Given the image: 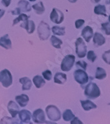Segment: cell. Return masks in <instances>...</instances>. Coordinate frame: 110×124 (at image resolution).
Listing matches in <instances>:
<instances>
[{"mask_svg": "<svg viewBox=\"0 0 110 124\" xmlns=\"http://www.w3.org/2000/svg\"><path fill=\"white\" fill-rule=\"evenodd\" d=\"M84 94L88 98L96 99L98 98L101 94V92L98 86L94 83H89L85 88Z\"/></svg>", "mask_w": 110, "mask_h": 124, "instance_id": "cell-1", "label": "cell"}, {"mask_svg": "<svg viewBox=\"0 0 110 124\" xmlns=\"http://www.w3.org/2000/svg\"><path fill=\"white\" fill-rule=\"evenodd\" d=\"M39 38L42 40H46L48 38L50 35V27L46 23L41 21L38 26L37 29Z\"/></svg>", "mask_w": 110, "mask_h": 124, "instance_id": "cell-2", "label": "cell"}, {"mask_svg": "<svg viewBox=\"0 0 110 124\" xmlns=\"http://www.w3.org/2000/svg\"><path fill=\"white\" fill-rule=\"evenodd\" d=\"M0 82L5 88H8L12 85V75L9 70L3 69L0 72Z\"/></svg>", "mask_w": 110, "mask_h": 124, "instance_id": "cell-3", "label": "cell"}, {"mask_svg": "<svg viewBox=\"0 0 110 124\" xmlns=\"http://www.w3.org/2000/svg\"><path fill=\"white\" fill-rule=\"evenodd\" d=\"M46 112L47 114L48 119L52 121H58L60 119V112L55 106H48L46 108Z\"/></svg>", "mask_w": 110, "mask_h": 124, "instance_id": "cell-4", "label": "cell"}, {"mask_svg": "<svg viewBox=\"0 0 110 124\" xmlns=\"http://www.w3.org/2000/svg\"><path fill=\"white\" fill-rule=\"evenodd\" d=\"M76 52L80 58H83L86 56L87 52V47L82 38H78L76 41Z\"/></svg>", "mask_w": 110, "mask_h": 124, "instance_id": "cell-5", "label": "cell"}, {"mask_svg": "<svg viewBox=\"0 0 110 124\" xmlns=\"http://www.w3.org/2000/svg\"><path fill=\"white\" fill-rule=\"evenodd\" d=\"M75 62L74 55H68L63 59L61 63V69L63 71H69L73 67Z\"/></svg>", "mask_w": 110, "mask_h": 124, "instance_id": "cell-6", "label": "cell"}, {"mask_svg": "<svg viewBox=\"0 0 110 124\" xmlns=\"http://www.w3.org/2000/svg\"><path fill=\"white\" fill-rule=\"evenodd\" d=\"M74 76L76 81L80 85L86 84L88 81V76L87 73L81 69H78L74 72Z\"/></svg>", "mask_w": 110, "mask_h": 124, "instance_id": "cell-7", "label": "cell"}, {"mask_svg": "<svg viewBox=\"0 0 110 124\" xmlns=\"http://www.w3.org/2000/svg\"><path fill=\"white\" fill-rule=\"evenodd\" d=\"M50 19L51 21L56 24H60L64 21V17L62 11H60V10L57 9L56 8H54L50 14Z\"/></svg>", "mask_w": 110, "mask_h": 124, "instance_id": "cell-8", "label": "cell"}, {"mask_svg": "<svg viewBox=\"0 0 110 124\" xmlns=\"http://www.w3.org/2000/svg\"><path fill=\"white\" fill-rule=\"evenodd\" d=\"M33 119L36 124H42L45 121V116L42 109H37L33 112Z\"/></svg>", "mask_w": 110, "mask_h": 124, "instance_id": "cell-9", "label": "cell"}, {"mask_svg": "<svg viewBox=\"0 0 110 124\" xmlns=\"http://www.w3.org/2000/svg\"><path fill=\"white\" fill-rule=\"evenodd\" d=\"M93 35V29L90 26H87L82 31V36L84 38L86 42H89Z\"/></svg>", "mask_w": 110, "mask_h": 124, "instance_id": "cell-10", "label": "cell"}, {"mask_svg": "<svg viewBox=\"0 0 110 124\" xmlns=\"http://www.w3.org/2000/svg\"><path fill=\"white\" fill-rule=\"evenodd\" d=\"M19 118L21 119V123H29L31 124V114L28 110H23L19 112Z\"/></svg>", "mask_w": 110, "mask_h": 124, "instance_id": "cell-11", "label": "cell"}, {"mask_svg": "<svg viewBox=\"0 0 110 124\" xmlns=\"http://www.w3.org/2000/svg\"><path fill=\"white\" fill-rule=\"evenodd\" d=\"M7 109L9 110L10 114H11L12 117H16L17 114H18V113H19V106L13 101H10L9 102L8 105H7Z\"/></svg>", "mask_w": 110, "mask_h": 124, "instance_id": "cell-12", "label": "cell"}, {"mask_svg": "<svg viewBox=\"0 0 110 124\" xmlns=\"http://www.w3.org/2000/svg\"><path fill=\"white\" fill-rule=\"evenodd\" d=\"M93 41L96 46H101L105 43V38L101 34L96 32L93 35Z\"/></svg>", "mask_w": 110, "mask_h": 124, "instance_id": "cell-13", "label": "cell"}, {"mask_svg": "<svg viewBox=\"0 0 110 124\" xmlns=\"http://www.w3.org/2000/svg\"><path fill=\"white\" fill-rule=\"evenodd\" d=\"M21 26L26 29L27 32L29 34L33 33L35 31V23L33 21H30V20H26L22 24H21Z\"/></svg>", "mask_w": 110, "mask_h": 124, "instance_id": "cell-14", "label": "cell"}, {"mask_svg": "<svg viewBox=\"0 0 110 124\" xmlns=\"http://www.w3.org/2000/svg\"><path fill=\"white\" fill-rule=\"evenodd\" d=\"M0 46L7 50L11 48L12 44H11V42L10 40L9 36L7 34H5V36H2L0 38Z\"/></svg>", "mask_w": 110, "mask_h": 124, "instance_id": "cell-15", "label": "cell"}, {"mask_svg": "<svg viewBox=\"0 0 110 124\" xmlns=\"http://www.w3.org/2000/svg\"><path fill=\"white\" fill-rule=\"evenodd\" d=\"M15 100L20 106L25 107L27 105V104L29 102V96L26 94H21V95L17 96L15 97Z\"/></svg>", "mask_w": 110, "mask_h": 124, "instance_id": "cell-16", "label": "cell"}, {"mask_svg": "<svg viewBox=\"0 0 110 124\" xmlns=\"http://www.w3.org/2000/svg\"><path fill=\"white\" fill-rule=\"evenodd\" d=\"M80 103H81L83 109L86 111H89L92 109H94V108H97V106L90 100H81Z\"/></svg>", "mask_w": 110, "mask_h": 124, "instance_id": "cell-17", "label": "cell"}, {"mask_svg": "<svg viewBox=\"0 0 110 124\" xmlns=\"http://www.w3.org/2000/svg\"><path fill=\"white\" fill-rule=\"evenodd\" d=\"M19 82L23 85V87H22L23 91H28L31 89L32 86V82L30 79L27 77H23L19 79Z\"/></svg>", "mask_w": 110, "mask_h": 124, "instance_id": "cell-18", "label": "cell"}, {"mask_svg": "<svg viewBox=\"0 0 110 124\" xmlns=\"http://www.w3.org/2000/svg\"><path fill=\"white\" fill-rule=\"evenodd\" d=\"M67 80L66 75L62 73H57L55 76V83L57 84H64Z\"/></svg>", "mask_w": 110, "mask_h": 124, "instance_id": "cell-19", "label": "cell"}, {"mask_svg": "<svg viewBox=\"0 0 110 124\" xmlns=\"http://www.w3.org/2000/svg\"><path fill=\"white\" fill-rule=\"evenodd\" d=\"M35 85L36 86L37 88H40L45 85V81L43 79L42 77L40 75H36L33 79Z\"/></svg>", "mask_w": 110, "mask_h": 124, "instance_id": "cell-20", "label": "cell"}, {"mask_svg": "<svg viewBox=\"0 0 110 124\" xmlns=\"http://www.w3.org/2000/svg\"><path fill=\"white\" fill-rule=\"evenodd\" d=\"M19 9L21 11H23V12H27L30 11L31 9V7L29 5V3L25 0H21L18 3Z\"/></svg>", "mask_w": 110, "mask_h": 124, "instance_id": "cell-21", "label": "cell"}, {"mask_svg": "<svg viewBox=\"0 0 110 124\" xmlns=\"http://www.w3.org/2000/svg\"><path fill=\"white\" fill-rule=\"evenodd\" d=\"M94 13L97 15H101L106 17V7L103 5H98L94 7Z\"/></svg>", "mask_w": 110, "mask_h": 124, "instance_id": "cell-22", "label": "cell"}, {"mask_svg": "<svg viewBox=\"0 0 110 124\" xmlns=\"http://www.w3.org/2000/svg\"><path fill=\"white\" fill-rule=\"evenodd\" d=\"M107 76V73L105 70L101 67H98L96 72V78L99 80L105 79Z\"/></svg>", "mask_w": 110, "mask_h": 124, "instance_id": "cell-23", "label": "cell"}, {"mask_svg": "<svg viewBox=\"0 0 110 124\" xmlns=\"http://www.w3.org/2000/svg\"><path fill=\"white\" fill-rule=\"evenodd\" d=\"M33 8L36 11L38 15L43 14L44 11H45V7H44L43 3L41 1L33 5Z\"/></svg>", "mask_w": 110, "mask_h": 124, "instance_id": "cell-24", "label": "cell"}, {"mask_svg": "<svg viewBox=\"0 0 110 124\" xmlns=\"http://www.w3.org/2000/svg\"><path fill=\"white\" fill-rule=\"evenodd\" d=\"M52 31L55 35L63 36L65 34V28L64 27H59V26H55L52 28Z\"/></svg>", "mask_w": 110, "mask_h": 124, "instance_id": "cell-25", "label": "cell"}, {"mask_svg": "<svg viewBox=\"0 0 110 124\" xmlns=\"http://www.w3.org/2000/svg\"><path fill=\"white\" fill-rule=\"evenodd\" d=\"M74 117H75V116L74 115V114L69 109L66 110L63 113V119L66 122H69L70 120H72Z\"/></svg>", "mask_w": 110, "mask_h": 124, "instance_id": "cell-26", "label": "cell"}, {"mask_svg": "<svg viewBox=\"0 0 110 124\" xmlns=\"http://www.w3.org/2000/svg\"><path fill=\"white\" fill-rule=\"evenodd\" d=\"M50 41H51V43H52V44L55 48H59V49L61 48V45L62 44V41L60 40L59 38H58L55 36H53L50 38Z\"/></svg>", "mask_w": 110, "mask_h": 124, "instance_id": "cell-27", "label": "cell"}, {"mask_svg": "<svg viewBox=\"0 0 110 124\" xmlns=\"http://www.w3.org/2000/svg\"><path fill=\"white\" fill-rule=\"evenodd\" d=\"M29 16H27V15L25 14H21L19 15V17L16 18V19H14V21H13V25H15V24H17L20 21H26L27 19H29Z\"/></svg>", "mask_w": 110, "mask_h": 124, "instance_id": "cell-28", "label": "cell"}, {"mask_svg": "<svg viewBox=\"0 0 110 124\" xmlns=\"http://www.w3.org/2000/svg\"><path fill=\"white\" fill-rule=\"evenodd\" d=\"M101 29L103 30L105 34L110 36V23H105L101 24Z\"/></svg>", "mask_w": 110, "mask_h": 124, "instance_id": "cell-29", "label": "cell"}, {"mask_svg": "<svg viewBox=\"0 0 110 124\" xmlns=\"http://www.w3.org/2000/svg\"><path fill=\"white\" fill-rule=\"evenodd\" d=\"M87 58H88V60L89 61H90L92 62H94L95 60H96V58H97V55H96V54L93 51L90 50V51H89L88 52Z\"/></svg>", "mask_w": 110, "mask_h": 124, "instance_id": "cell-30", "label": "cell"}, {"mask_svg": "<svg viewBox=\"0 0 110 124\" xmlns=\"http://www.w3.org/2000/svg\"><path fill=\"white\" fill-rule=\"evenodd\" d=\"M102 58L107 64L110 65V50L103 53L102 55Z\"/></svg>", "mask_w": 110, "mask_h": 124, "instance_id": "cell-31", "label": "cell"}, {"mask_svg": "<svg viewBox=\"0 0 110 124\" xmlns=\"http://www.w3.org/2000/svg\"><path fill=\"white\" fill-rule=\"evenodd\" d=\"M43 77L47 81H50L52 79V73L49 70H46L45 71L43 72Z\"/></svg>", "mask_w": 110, "mask_h": 124, "instance_id": "cell-32", "label": "cell"}, {"mask_svg": "<svg viewBox=\"0 0 110 124\" xmlns=\"http://www.w3.org/2000/svg\"><path fill=\"white\" fill-rule=\"evenodd\" d=\"M84 20L83 19H78V20H76V22H75V26L76 29H80L83 24H84Z\"/></svg>", "mask_w": 110, "mask_h": 124, "instance_id": "cell-33", "label": "cell"}, {"mask_svg": "<svg viewBox=\"0 0 110 124\" xmlns=\"http://www.w3.org/2000/svg\"><path fill=\"white\" fill-rule=\"evenodd\" d=\"M77 66H80L84 70H86L87 67V63L84 61H79L76 63Z\"/></svg>", "mask_w": 110, "mask_h": 124, "instance_id": "cell-34", "label": "cell"}, {"mask_svg": "<svg viewBox=\"0 0 110 124\" xmlns=\"http://www.w3.org/2000/svg\"><path fill=\"white\" fill-rule=\"evenodd\" d=\"M70 123H71V124H82V122H81V121H80V120L79 119H78V117H74V119H72V121H71V122H70Z\"/></svg>", "mask_w": 110, "mask_h": 124, "instance_id": "cell-35", "label": "cell"}, {"mask_svg": "<svg viewBox=\"0 0 110 124\" xmlns=\"http://www.w3.org/2000/svg\"><path fill=\"white\" fill-rule=\"evenodd\" d=\"M11 0H2L3 5H4L5 7H8L11 3Z\"/></svg>", "mask_w": 110, "mask_h": 124, "instance_id": "cell-36", "label": "cell"}, {"mask_svg": "<svg viewBox=\"0 0 110 124\" xmlns=\"http://www.w3.org/2000/svg\"><path fill=\"white\" fill-rule=\"evenodd\" d=\"M13 15H19L20 14V13H21V10L19 8H16L14 11H13L12 12Z\"/></svg>", "mask_w": 110, "mask_h": 124, "instance_id": "cell-37", "label": "cell"}, {"mask_svg": "<svg viewBox=\"0 0 110 124\" xmlns=\"http://www.w3.org/2000/svg\"><path fill=\"white\" fill-rule=\"evenodd\" d=\"M5 13V11L4 10H2L0 9V19L3 16V15Z\"/></svg>", "mask_w": 110, "mask_h": 124, "instance_id": "cell-38", "label": "cell"}, {"mask_svg": "<svg viewBox=\"0 0 110 124\" xmlns=\"http://www.w3.org/2000/svg\"><path fill=\"white\" fill-rule=\"evenodd\" d=\"M91 1L93 3H99L100 1L101 0H91Z\"/></svg>", "mask_w": 110, "mask_h": 124, "instance_id": "cell-39", "label": "cell"}, {"mask_svg": "<svg viewBox=\"0 0 110 124\" xmlns=\"http://www.w3.org/2000/svg\"><path fill=\"white\" fill-rule=\"evenodd\" d=\"M105 3L108 4V5H110V0H105Z\"/></svg>", "mask_w": 110, "mask_h": 124, "instance_id": "cell-40", "label": "cell"}, {"mask_svg": "<svg viewBox=\"0 0 110 124\" xmlns=\"http://www.w3.org/2000/svg\"><path fill=\"white\" fill-rule=\"evenodd\" d=\"M70 3H75L76 2L77 0H68Z\"/></svg>", "mask_w": 110, "mask_h": 124, "instance_id": "cell-41", "label": "cell"}, {"mask_svg": "<svg viewBox=\"0 0 110 124\" xmlns=\"http://www.w3.org/2000/svg\"><path fill=\"white\" fill-rule=\"evenodd\" d=\"M30 1H36V0H29Z\"/></svg>", "mask_w": 110, "mask_h": 124, "instance_id": "cell-42", "label": "cell"}, {"mask_svg": "<svg viewBox=\"0 0 110 124\" xmlns=\"http://www.w3.org/2000/svg\"><path fill=\"white\" fill-rule=\"evenodd\" d=\"M109 19V21H110V15L109 16V19Z\"/></svg>", "mask_w": 110, "mask_h": 124, "instance_id": "cell-43", "label": "cell"}]
</instances>
